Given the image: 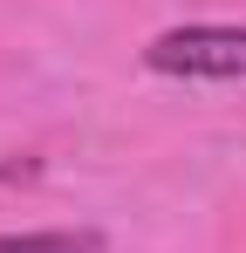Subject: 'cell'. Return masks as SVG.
Wrapping results in <instances>:
<instances>
[{"instance_id": "6da1fadb", "label": "cell", "mask_w": 246, "mask_h": 253, "mask_svg": "<svg viewBox=\"0 0 246 253\" xmlns=\"http://www.w3.org/2000/svg\"><path fill=\"white\" fill-rule=\"evenodd\" d=\"M144 62L158 76H185V83H246V28H226V21L164 28L144 48Z\"/></svg>"}, {"instance_id": "7a4b0ae2", "label": "cell", "mask_w": 246, "mask_h": 253, "mask_svg": "<svg viewBox=\"0 0 246 253\" xmlns=\"http://www.w3.org/2000/svg\"><path fill=\"white\" fill-rule=\"evenodd\" d=\"M0 253H103V240L76 226H48V233H0Z\"/></svg>"}]
</instances>
